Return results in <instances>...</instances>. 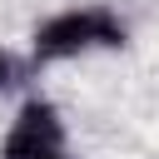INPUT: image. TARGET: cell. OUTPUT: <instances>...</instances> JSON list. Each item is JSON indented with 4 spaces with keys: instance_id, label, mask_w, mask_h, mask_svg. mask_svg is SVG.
I'll return each instance as SVG.
<instances>
[{
    "instance_id": "cell-1",
    "label": "cell",
    "mask_w": 159,
    "mask_h": 159,
    "mask_svg": "<svg viewBox=\"0 0 159 159\" xmlns=\"http://www.w3.org/2000/svg\"><path fill=\"white\" fill-rule=\"evenodd\" d=\"M124 45H129V25L119 10L70 5L30 30V65H60V60H80L94 50H124Z\"/></svg>"
},
{
    "instance_id": "cell-2",
    "label": "cell",
    "mask_w": 159,
    "mask_h": 159,
    "mask_svg": "<svg viewBox=\"0 0 159 159\" xmlns=\"http://www.w3.org/2000/svg\"><path fill=\"white\" fill-rule=\"evenodd\" d=\"M65 154V114L50 99H25L0 139V159H60Z\"/></svg>"
},
{
    "instance_id": "cell-3",
    "label": "cell",
    "mask_w": 159,
    "mask_h": 159,
    "mask_svg": "<svg viewBox=\"0 0 159 159\" xmlns=\"http://www.w3.org/2000/svg\"><path fill=\"white\" fill-rule=\"evenodd\" d=\"M10 84H20V60L10 50H0V89H10Z\"/></svg>"
},
{
    "instance_id": "cell-4",
    "label": "cell",
    "mask_w": 159,
    "mask_h": 159,
    "mask_svg": "<svg viewBox=\"0 0 159 159\" xmlns=\"http://www.w3.org/2000/svg\"><path fill=\"white\" fill-rule=\"evenodd\" d=\"M60 159H65V154H60Z\"/></svg>"
}]
</instances>
